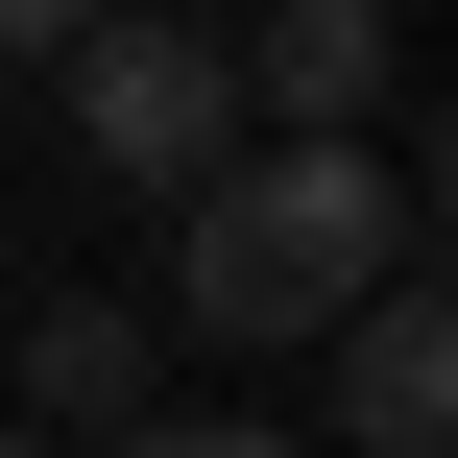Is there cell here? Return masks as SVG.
Returning <instances> with one entry per match:
<instances>
[{"instance_id": "2", "label": "cell", "mask_w": 458, "mask_h": 458, "mask_svg": "<svg viewBox=\"0 0 458 458\" xmlns=\"http://www.w3.org/2000/svg\"><path fill=\"white\" fill-rule=\"evenodd\" d=\"M72 145H97L121 193H193V169L242 145V72H217L193 24H145V0H97V24H72Z\"/></svg>"}, {"instance_id": "7", "label": "cell", "mask_w": 458, "mask_h": 458, "mask_svg": "<svg viewBox=\"0 0 458 458\" xmlns=\"http://www.w3.org/2000/svg\"><path fill=\"white\" fill-rule=\"evenodd\" d=\"M72 24H97V0H0V48H72Z\"/></svg>"}, {"instance_id": "6", "label": "cell", "mask_w": 458, "mask_h": 458, "mask_svg": "<svg viewBox=\"0 0 458 458\" xmlns=\"http://www.w3.org/2000/svg\"><path fill=\"white\" fill-rule=\"evenodd\" d=\"M97 458H290V435H242V411H145V435H97Z\"/></svg>"}, {"instance_id": "8", "label": "cell", "mask_w": 458, "mask_h": 458, "mask_svg": "<svg viewBox=\"0 0 458 458\" xmlns=\"http://www.w3.org/2000/svg\"><path fill=\"white\" fill-rule=\"evenodd\" d=\"M0 458H48V435H0Z\"/></svg>"}, {"instance_id": "3", "label": "cell", "mask_w": 458, "mask_h": 458, "mask_svg": "<svg viewBox=\"0 0 458 458\" xmlns=\"http://www.w3.org/2000/svg\"><path fill=\"white\" fill-rule=\"evenodd\" d=\"M217 72L266 97V145H386V0H266Z\"/></svg>"}, {"instance_id": "1", "label": "cell", "mask_w": 458, "mask_h": 458, "mask_svg": "<svg viewBox=\"0 0 458 458\" xmlns=\"http://www.w3.org/2000/svg\"><path fill=\"white\" fill-rule=\"evenodd\" d=\"M411 266V145H217L169 193V314L193 338H338Z\"/></svg>"}, {"instance_id": "4", "label": "cell", "mask_w": 458, "mask_h": 458, "mask_svg": "<svg viewBox=\"0 0 458 458\" xmlns=\"http://www.w3.org/2000/svg\"><path fill=\"white\" fill-rule=\"evenodd\" d=\"M338 435H362V458H435V435H458V314L411 290V266L338 314Z\"/></svg>"}, {"instance_id": "5", "label": "cell", "mask_w": 458, "mask_h": 458, "mask_svg": "<svg viewBox=\"0 0 458 458\" xmlns=\"http://www.w3.org/2000/svg\"><path fill=\"white\" fill-rule=\"evenodd\" d=\"M24 411H48V435H145V314H121V290L24 314Z\"/></svg>"}]
</instances>
